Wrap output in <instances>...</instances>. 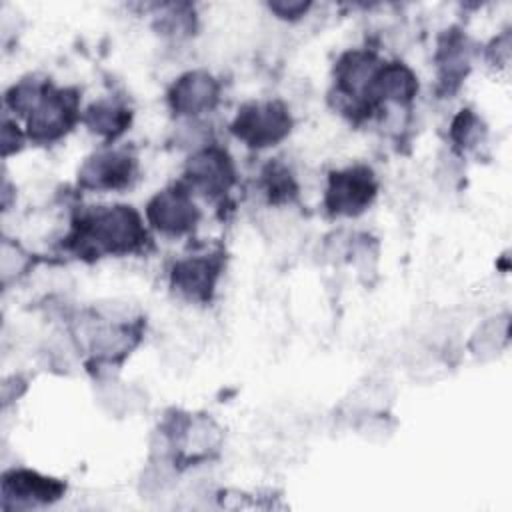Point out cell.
Returning a JSON list of instances; mask_svg holds the SVG:
<instances>
[{
	"mask_svg": "<svg viewBox=\"0 0 512 512\" xmlns=\"http://www.w3.org/2000/svg\"><path fill=\"white\" fill-rule=\"evenodd\" d=\"M148 234L140 214L126 204L96 206L74 222L68 246L80 256L130 254L144 248Z\"/></svg>",
	"mask_w": 512,
	"mask_h": 512,
	"instance_id": "6da1fadb",
	"label": "cell"
},
{
	"mask_svg": "<svg viewBox=\"0 0 512 512\" xmlns=\"http://www.w3.org/2000/svg\"><path fill=\"white\" fill-rule=\"evenodd\" d=\"M236 138L250 148H266L284 140L292 130L288 108L278 100L244 104L230 124Z\"/></svg>",
	"mask_w": 512,
	"mask_h": 512,
	"instance_id": "7a4b0ae2",
	"label": "cell"
},
{
	"mask_svg": "<svg viewBox=\"0 0 512 512\" xmlns=\"http://www.w3.org/2000/svg\"><path fill=\"white\" fill-rule=\"evenodd\" d=\"M78 98L76 90H58L48 82L28 114V136L38 144L62 138L78 120Z\"/></svg>",
	"mask_w": 512,
	"mask_h": 512,
	"instance_id": "3957f363",
	"label": "cell"
},
{
	"mask_svg": "<svg viewBox=\"0 0 512 512\" xmlns=\"http://www.w3.org/2000/svg\"><path fill=\"white\" fill-rule=\"evenodd\" d=\"M376 176L368 166H350L328 176L324 206L332 216H358L374 200Z\"/></svg>",
	"mask_w": 512,
	"mask_h": 512,
	"instance_id": "277c9868",
	"label": "cell"
},
{
	"mask_svg": "<svg viewBox=\"0 0 512 512\" xmlns=\"http://www.w3.org/2000/svg\"><path fill=\"white\" fill-rule=\"evenodd\" d=\"M146 218L156 230L164 234L180 236L196 228L200 220V210L192 202L190 192L184 186L176 184L172 188L158 192L148 202Z\"/></svg>",
	"mask_w": 512,
	"mask_h": 512,
	"instance_id": "5b68a950",
	"label": "cell"
},
{
	"mask_svg": "<svg viewBox=\"0 0 512 512\" xmlns=\"http://www.w3.org/2000/svg\"><path fill=\"white\" fill-rule=\"evenodd\" d=\"M380 64L382 62L370 50H350L342 54L334 68L338 96L352 100L364 112L372 110L370 88Z\"/></svg>",
	"mask_w": 512,
	"mask_h": 512,
	"instance_id": "8992f818",
	"label": "cell"
},
{
	"mask_svg": "<svg viewBox=\"0 0 512 512\" xmlns=\"http://www.w3.org/2000/svg\"><path fill=\"white\" fill-rule=\"evenodd\" d=\"M186 180L206 198H218L236 182V170L226 150L208 146L188 160Z\"/></svg>",
	"mask_w": 512,
	"mask_h": 512,
	"instance_id": "52a82bcc",
	"label": "cell"
},
{
	"mask_svg": "<svg viewBox=\"0 0 512 512\" xmlns=\"http://www.w3.org/2000/svg\"><path fill=\"white\" fill-rule=\"evenodd\" d=\"M134 174V154L128 150H102L82 164L78 184L88 190H120L132 182Z\"/></svg>",
	"mask_w": 512,
	"mask_h": 512,
	"instance_id": "ba28073f",
	"label": "cell"
},
{
	"mask_svg": "<svg viewBox=\"0 0 512 512\" xmlns=\"http://www.w3.org/2000/svg\"><path fill=\"white\" fill-rule=\"evenodd\" d=\"M222 272V254H200L182 258L172 266V288L188 300L208 302Z\"/></svg>",
	"mask_w": 512,
	"mask_h": 512,
	"instance_id": "9c48e42d",
	"label": "cell"
},
{
	"mask_svg": "<svg viewBox=\"0 0 512 512\" xmlns=\"http://www.w3.org/2000/svg\"><path fill=\"white\" fill-rule=\"evenodd\" d=\"M66 484L58 478L42 476L34 470L14 468L2 476V498L4 508L14 502L16 506H34V504H52L62 498Z\"/></svg>",
	"mask_w": 512,
	"mask_h": 512,
	"instance_id": "30bf717a",
	"label": "cell"
},
{
	"mask_svg": "<svg viewBox=\"0 0 512 512\" xmlns=\"http://www.w3.org/2000/svg\"><path fill=\"white\" fill-rule=\"evenodd\" d=\"M220 94L218 82L202 70L182 74L168 90L170 108L182 116H196L216 106Z\"/></svg>",
	"mask_w": 512,
	"mask_h": 512,
	"instance_id": "8fae6325",
	"label": "cell"
},
{
	"mask_svg": "<svg viewBox=\"0 0 512 512\" xmlns=\"http://www.w3.org/2000/svg\"><path fill=\"white\" fill-rule=\"evenodd\" d=\"M418 92V80L414 72L402 62L380 64L372 88H370V106L376 108L380 102L408 104Z\"/></svg>",
	"mask_w": 512,
	"mask_h": 512,
	"instance_id": "7c38bea8",
	"label": "cell"
},
{
	"mask_svg": "<svg viewBox=\"0 0 512 512\" xmlns=\"http://www.w3.org/2000/svg\"><path fill=\"white\" fill-rule=\"evenodd\" d=\"M468 40L458 30H446L438 44V68H440V88L450 94L454 92L470 68Z\"/></svg>",
	"mask_w": 512,
	"mask_h": 512,
	"instance_id": "4fadbf2b",
	"label": "cell"
},
{
	"mask_svg": "<svg viewBox=\"0 0 512 512\" xmlns=\"http://www.w3.org/2000/svg\"><path fill=\"white\" fill-rule=\"evenodd\" d=\"M82 120L94 134H100L104 138H116L128 128L132 112L118 102L100 100L86 108Z\"/></svg>",
	"mask_w": 512,
	"mask_h": 512,
	"instance_id": "5bb4252c",
	"label": "cell"
},
{
	"mask_svg": "<svg viewBox=\"0 0 512 512\" xmlns=\"http://www.w3.org/2000/svg\"><path fill=\"white\" fill-rule=\"evenodd\" d=\"M262 180L266 196L272 204L292 202L298 196V184L292 172L280 162H270L262 172Z\"/></svg>",
	"mask_w": 512,
	"mask_h": 512,
	"instance_id": "9a60e30c",
	"label": "cell"
},
{
	"mask_svg": "<svg viewBox=\"0 0 512 512\" xmlns=\"http://www.w3.org/2000/svg\"><path fill=\"white\" fill-rule=\"evenodd\" d=\"M484 134H486V128H484L482 120L470 108L460 110L458 116L452 120L450 138L454 140V144L460 150L474 148L478 142L484 140Z\"/></svg>",
	"mask_w": 512,
	"mask_h": 512,
	"instance_id": "2e32d148",
	"label": "cell"
},
{
	"mask_svg": "<svg viewBox=\"0 0 512 512\" xmlns=\"http://www.w3.org/2000/svg\"><path fill=\"white\" fill-rule=\"evenodd\" d=\"M20 144H22V134L18 132V126H14L10 120H4V128H2V152H4V156L18 150Z\"/></svg>",
	"mask_w": 512,
	"mask_h": 512,
	"instance_id": "e0dca14e",
	"label": "cell"
},
{
	"mask_svg": "<svg viewBox=\"0 0 512 512\" xmlns=\"http://www.w3.org/2000/svg\"><path fill=\"white\" fill-rule=\"evenodd\" d=\"M310 8L308 2H270V10H274L282 18H298Z\"/></svg>",
	"mask_w": 512,
	"mask_h": 512,
	"instance_id": "ac0fdd59",
	"label": "cell"
}]
</instances>
